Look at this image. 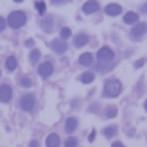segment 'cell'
Returning a JSON list of instances; mask_svg holds the SVG:
<instances>
[{
    "mask_svg": "<svg viewBox=\"0 0 147 147\" xmlns=\"http://www.w3.org/2000/svg\"><path fill=\"white\" fill-rule=\"evenodd\" d=\"M5 22H7V25H9V27H13V29H20V27L25 25L27 16H25L24 11H14V13H11L9 16H7Z\"/></svg>",
    "mask_w": 147,
    "mask_h": 147,
    "instance_id": "cell-1",
    "label": "cell"
},
{
    "mask_svg": "<svg viewBox=\"0 0 147 147\" xmlns=\"http://www.w3.org/2000/svg\"><path fill=\"white\" fill-rule=\"evenodd\" d=\"M120 92H122V83L117 81V79H109L104 84V95L106 97H117V95H120Z\"/></svg>",
    "mask_w": 147,
    "mask_h": 147,
    "instance_id": "cell-2",
    "label": "cell"
},
{
    "mask_svg": "<svg viewBox=\"0 0 147 147\" xmlns=\"http://www.w3.org/2000/svg\"><path fill=\"white\" fill-rule=\"evenodd\" d=\"M97 57H99L100 63H109V61H113L115 54H113V50L109 49V47H102L99 52H97Z\"/></svg>",
    "mask_w": 147,
    "mask_h": 147,
    "instance_id": "cell-3",
    "label": "cell"
},
{
    "mask_svg": "<svg viewBox=\"0 0 147 147\" xmlns=\"http://www.w3.org/2000/svg\"><path fill=\"white\" fill-rule=\"evenodd\" d=\"M34 97L32 95H24V97H22V100H20V106H22V109H24V111H32L34 109Z\"/></svg>",
    "mask_w": 147,
    "mask_h": 147,
    "instance_id": "cell-4",
    "label": "cell"
},
{
    "mask_svg": "<svg viewBox=\"0 0 147 147\" xmlns=\"http://www.w3.org/2000/svg\"><path fill=\"white\" fill-rule=\"evenodd\" d=\"M52 72H54V67H52V63H41L40 67H38V74H40V77H50L52 76Z\"/></svg>",
    "mask_w": 147,
    "mask_h": 147,
    "instance_id": "cell-5",
    "label": "cell"
},
{
    "mask_svg": "<svg viewBox=\"0 0 147 147\" xmlns=\"http://www.w3.org/2000/svg\"><path fill=\"white\" fill-rule=\"evenodd\" d=\"M13 97V90L9 84H2L0 86V102H9Z\"/></svg>",
    "mask_w": 147,
    "mask_h": 147,
    "instance_id": "cell-6",
    "label": "cell"
},
{
    "mask_svg": "<svg viewBox=\"0 0 147 147\" xmlns=\"http://www.w3.org/2000/svg\"><path fill=\"white\" fill-rule=\"evenodd\" d=\"M99 2H97V0H88V2L83 5V13L84 14H93V13H97L99 11Z\"/></svg>",
    "mask_w": 147,
    "mask_h": 147,
    "instance_id": "cell-7",
    "label": "cell"
},
{
    "mask_svg": "<svg viewBox=\"0 0 147 147\" xmlns=\"http://www.w3.org/2000/svg\"><path fill=\"white\" fill-rule=\"evenodd\" d=\"M145 32H147V24H136L131 29V36H133V38H140Z\"/></svg>",
    "mask_w": 147,
    "mask_h": 147,
    "instance_id": "cell-8",
    "label": "cell"
},
{
    "mask_svg": "<svg viewBox=\"0 0 147 147\" xmlns=\"http://www.w3.org/2000/svg\"><path fill=\"white\" fill-rule=\"evenodd\" d=\"M50 47H52L54 52L57 54H63L65 50H67V43H65V40H54L52 43H50Z\"/></svg>",
    "mask_w": 147,
    "mask_h": 147,
    "instance_id": "cell-9",
    "label": "cell"
},
{
    "mask_svg": "<svg viewBox=\"0 0 147 147\" xmlns=\"http://www.w3.org/2000/svg\"><path fill=\"white\" fill-rule=\"evenodd\" d=\"M47 147H59V144H61V140H59V135H56V133H50L49 136H47Z\"/></svg>",
    "mask_w": 147,
    "mask_h": 147,
    "instance_id": "cell-10",
    "label": "cell"
},
{
    "mask_svg": "<svg viewBox=\"0 0 147 147\" xmlns=\"http://www.w3.org/2000/svg\"><path fill=\"white\" fill-rule=\"evenodd\" d=\"M104 11H106V14H109V16H117V14L122 13V7L119 4H109V5H106Z\"/></svg>",
    "mask_w": 147,
    "mask_h": 147,
    "instance_id": "cell-11",
    "label": "cell"
},
{
    "mask_svg": "<svg viewBox=\"0 0 147 147\" xmlns=\"http://www.w3.org/2000/svg\"><path fill=\"white\" fill-rule=\"evenodd\" d=\"M79 63L83 65V67H90V65L93 63V56L90 52H84V54H81L79 56Z\"/></svg>",
    "mask_w": 147,
    "mask_h": 147,
    "instance_id": "cell-12",
    "label": "cell"
},
{
    "mask_svg": "<svg viewBox=\"0 0 147 147\" xmlns=\"http://www.w3.org/2000/svg\"><path fill=\"white\" fill-rule=\"evenodd\" d=\"M124 22L126 24H138V13H133V11H129V13H126L124 14Z\"/></svg>",
    "mask_w": 147,
    "mask_h": 147,
    "instance_id": "cell-13",
    "label": "cell"
},
{
    "mask_svg": "<svg viewBox=\"0 0 147 147\" xmlns=\"http://www.w3.org/2000/svg\"><path fill=\"white\" fill-rule=\"evenodd\" d=\"M86 43H88V34H77L74 38V45L76 47H84Z\"/></svg>",
    "mask_w": 147,
    "mask_h": 147,
    "instance_id": "cell-14",
    "label": "cell"
},
{
    "mask_svg": "<svg viewBox=\"0 0 147 147\" xmlns=\"http://www.w3.org/2000/svg\"><path fill=\"white\" fill-rule=\"evenodd\" d=\"M77 119H74V117H70V119L67 120V126H65V129H67V133H74V131L77 129Z\"/></svg>",
    "mask_w": 147,
    "mask_h": 147,
    "instance_id": "cell-15",
    "label": "cell"
},
{
    "mask_svg": "<svg viewBox=\"0 0 147 147\" xmlns=\"http://www.w3.org/2000/svg\"><path fill=\"white\" fill-rule=\"evenodd\" d=\"M16 65H18V61H16V57H14V56H9L5 59V68L7 70H14V68H16Z\"/></svg>",
    "mask_w": 147,
    "mask_h": 147,
    "instance_id": "cell-16",
    "label": "cell"
},
{
    "mask_svg": "<svg viewBox=\"0 0 147 147\" xmlns=\"http://www.w3.org/2000/svg\"><path fill=\"white\" fill-rule=\"evenodd\" d=\"M95 79V76L92 72H86V74H83L81 76V83H84V84H88V83H92V81Z\"/></svg>",
    "mask_w": 147,
    "mask_h": 147,
    "instance_id": "cell-17",
    "label": "cell"
},
{
    "mask_svg": "<svg viewBox=\"0 0 147 147\" xmlns=\"http://www.w3.org/2000/svg\"><path fill=\"white\" fill-rule=\"evenodd\" d=\"M117 135V126H108L106 129H104V136L106 138H111V136H115Z\"/></svg>",
    "mask_w": 147,
    "mask_h": 147,
    "instance_id": "cell-18",
    "label": "cell"
},
{
    "mask_svg": "<svg viewBox=\"0 0 147 147\" xmlns=\"http://www.w3.org/2000/svg\"><path fill=\"white\" fill-rule=\"evenodd\" d=\"M40 56H41V54H40V50H36V49H34L32 52H31V56H29V59H31V63H38V61H40Z\"/></svg>",
    "mask_w": 147,
    "mask_h": 147,
    "instance_id": "cell-19",
    "label": "cell"
},
{
    "mask_svg": "<svg viewBox=\"0 0 147 147\" xmlns=\"http://www.w3.org/2000/svg\"><path fill=\"white\" fill-rule=\"evenodd\" d=\"M106 117H108V119H113V117H117V108H115V106H109V108L106 109Z\"/></svg>",
    "mask_w": 147,
    "mask_h": 147,
    "instance_id": "cell-20",
    "label": "cell"
},
{
    "mask_svg": "<svg viewBox=\"0 0 147 147\" xmlns=\"http://www.w3.org/2000/svg\"><path fill=\"white\" fill-rule=\"evenodd\" d=\"M70 36H72V31L68 27H63L61 29V40H67V38H70Z\"/></svg>",
    "mask_w": 147,
    "mask_h": 147,
    "instance_id": "cell-21",
    "label": "cell"
},
{
    "mask_svg": "<svg viewBox=\"0 0 147 147\" xmlns=\"http://www.w3.org/2000/svg\"><path fill=\"white\" fill-rule=\"evenodd\" d=\"M20 84L24 86V88H29V86L32 84V81L29 79V77H22V79H20Z\"/></svg>",
    "mask_w": 147,
    "mask_h": 147,
    "instance_id": "cell-22",
    "label": "cell"
},
{
    "mask_svg": "<svg viewBox=\"0 0 147 147\" xmlns=\"http://www.w3.org/2000/svg\"><path fill=\"white\" fill-rule=\"evenodd\" d=\"M36 9L40 14H45V2H36Z\"/></svg>",
    "mask_w": 147,
    "mask_h": 147,
    "instance_id": "cell-23",
    "label": "cell"
},
{
    "mask_svg": "<svg viewBox=\"0 0 147 147\" xmlns=\"http://www.w3.org/2000/svg\"><path fill=\"white\" fill-rule=\"evenodd\" d=\"M65 147H77V140L76 138H68V140L65 142Z\"/></svg>",
    "mask_w": 147,
    "mask_h": 147,
    "instance_id": "cell-24",
    "label": "cell"
},
{
    "mask_svg": "<svg viewBox=\"0 0 147 147\" xmlns=\"http://www.w3.org/2000/svg\"><path fill=\"white\" fill-rule=\"evenodd\" d=\"M5 24H7V22H5V18H2V16H0V31H4Z\"/></svg>",
    "mask_w": 147,
    "mask_h": 147,
    "instance_id": "cell-25",
    "label": "cell"
},
{
    "mask_svg": "<svg viewBox=\"0 0 147 147\" xmlns=\"http://www.w3.org/2000/svg\"><path fill=\"white\" fill-rule=\"evenodd\" d=\"M144 63H145V59H138V61L135 63V67H136V68H140V67H144Z\"/></svg>",
    "mask_w": 147,
    "mask_h": 147,
    "instance_id": "cell-26",
    "label": "cell"
},
{
    "mask_svg": "<svg viewBox=\"0 0 147 147\" xmlns=\"http://www.w3.org/2000/svg\"><path fill=\"white\" fill-rule=\"evenodd\" d=\"M68 0H52V4H67Z\"/></svg>",
    "mask_w": 147,
    "mask_h": 147,
    "instance_id": "cell-27",
    "label": "cell"
},
{
    "mask_svg": "<svg viewBox=\"0 0 147 147\" xmlns=\"http://www.w3.org/2000/svg\"><path fill=\"white\" fill-rule=\"evenodd\" d=\"M25 45H27V47H32V45H34V41H32V40H27V41H25Z\"/></svg>",
    "mask_w": 147,
    "mask_h": 147,
    "instance_id": "cell-28",
    "label": "cell"
},
{
    "mask_svg": "<svg viewBox=\"0 0 147 147\" xmlns=\"http://www.w3.org/2000/svg\"><path fill=\"white\" fill-rule=\"evenodd\" d=\"M29 147H38V142H36V140H32L31 144H29Z\"/></svg>",
    "mask_w": 147,
    "mask_h": 147,
    "instance_id": "cell-29",
    "label": "cell"
},
{
    "mask_svg": "<svg viewBox=\"0 0 147 147\" xmlns=\"http://www.w3.org/2000/svg\"><path fill=\"white\" fill-rule=\"evenodd\" d=\"M111 147H124V144H120V142H115Z\"/></svg>",
    "mask_w": 147,
    "mask_h": 147,
    "instance_id": "cell-30",
    "label": "cell"
},
{
    "mask_svg": "<svg viewBox=\"0 0 147 147\" xmlns=\"http://www.w3.org/2000/svg\"><path fill=\"white\" fill-rule=\"evenodd\" d=\"M142 11H144V13H145V14H147V4H145V5H144V7H142Z\"/></svg>",
    "mask_w": 147,
    "mask_h": 147,
    "instance_id": "cell-31",
    "label": "cell"
},
{
    "mask_svg": "<svg viewBox=\"0 0 147 147\" xmlns=\"http://www.w3.org/2000/svg\"><path fill=\"white\" fill-rule=\"evenodd\" d=\"M145 111H147V100H145Z\"/></svg>",
    "mask_w": 147,
    "mask_h": 147,
    "instance_id": "cell-32",
    "label": "cell"
},
{
    "mask_svg": "<svg viewBox=\"0 0 147 147\" xmlns=\"http://www.w3.org/2000/svg\"><path fill=\"white\" fill-rule=\"evenodd\" d=\"M14 2H24V0H14Z\"/></svg>",
    "mask_w": 147,
    "mask_h": 147,
    "instance_id": "cell-33",
    "label": "cell"
}]
</instances>
